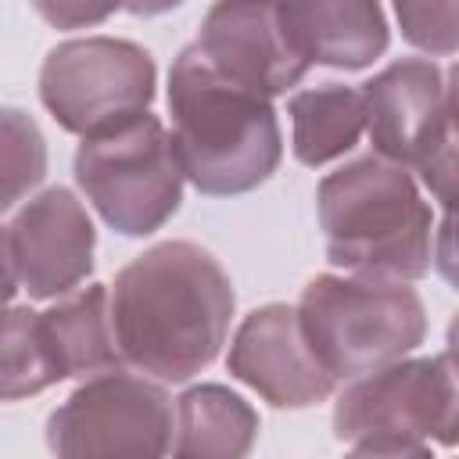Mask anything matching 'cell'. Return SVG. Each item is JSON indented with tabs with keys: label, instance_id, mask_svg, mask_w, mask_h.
I'll return each mask as SVG.
<instances>
[{
	"label": "cell",
	"instance_id": "16",
	"mask_svg": "<svg viewBox=\"0 0 459 459\" xmlns=\"http://www.w3.org/2000/svg\"><path fill=\"white\" fill-rule=\"evenodd\" d=\"M287 115H290V151L308 169L344 158L359 143L369 122L362 86H344V82L298 90L287 100Z\"/></svg>",
	"mask_w": 459,
	"mask_h": 459
},
{
	"label": "cell",
	"instance_id": "22",
	"mask_svg": "<svg viewBox=\"0 0 459 459\" xmlns=\"http://www.w3.org/2000/svg\"><path fill=\"white\" fill-rule=\"evenodd\" d=\"M434 269L452 290H459V212H445L434 233Z\"/></svg>",
	"mask_w": 459,
	"mask_h": 459
},
{
	"label": "cell",
	"instance_id": "18",
	"mask_svg": "<svg viewBox=\"0 0 459 459\" xmlns=\"http://www.w3.org/2000/svg\"><path fill=\"white\" fill-rule=\"evenodd\" d=\"M47 176V140L39 126L22 111H4V212H14L18 201Z\"/></svg>",
	"mask_w": 459,
	"mask_h": 459
},
{
	"label": "cell",
	"instance_id": "1",
	"mask_svg": "<svg viewBox=\"0 0 459 459\" xmlns=\"http://www.w3.org/2000/svg\"><path fill=\"white\" fill-rule=\"evenodd\" d=\"M237 308L219 258L194 240H161L118 269L111 323L122 362L161 384H186L208 369Z\"/></svg>",
	"mask_w": 459,
	"mask_h": 459
},
{
	"label": "cell",
	"instance_id": "14",
	"mask_svg": "<svg viewBox=\"0 0 459 459\" xmlns=\"http://www.w3.org/2000/svg\"><path fill=\"white\" fill-rule=\"evenodd\" d=\"M39 333L61 380H86L126 366L111 323V290L104 283H86L54 298V305L39 312Z\"/></svg>",
	"mask_w": 459,
	"mask_h": 459
},
{
	"label": "cell",
	"instance_id": "17",
	"mask_svg": "<svg viewBox=\"0 0 459 459\" xmlns=\"http://www.w3.org/2000/svg\"><path fill=\"white\" fill-rule=\"evenodd\" d=\"M54 384H61V377L43 344L39 312L29 305H11L4 316V402L32 398Z\"/></svg>",
	"mask_w": 459,
	"mask_h": 459
},
{
	"label": "cell",
	"instance_id": "8",
	"mask_svg": "<svg viewBox=\"0 0 459 459\" xmlns=\"http://www.w3.org/2000/svg\"><path fill=\"white\" fill-rule=\"evenodd\" d=\"M172 437L176 405L161 380L122 366L86 377L47 416V448L57 455H165Z\"/></svg>",
	"mask_w": 459,
	"mask_h": 459
},
{
	"label": "cell",
	"instance_id": "12",
	"mask_svg": "<svg viewBox=\"0 0 459 459\" xmlns=\"http://www.w3.org/2000/svg\"><path fill=\"white\" fill-rule=\"evenodd\" d=\"M366 133L373 154L420 169L441 140L445 126V72L434 57H402L362 82Z\"/></svg>",
	"mask_w": 459,
	"mask_h": 459
},
{
	"label": "cell",
	"instance_id": "13",
	"mask_svg": "<svg viewBox=\"0 0 459 459\" xmlns=\"http://www.w3.org/2000/svg\"><path fill=\"white\" fill-rule=\"evenodd\" d=\"M276 7L287 39L308 65L362 72L391 43L380 0H276Z\"/></svg>",
	"mask_w": 459,
	"mask_h": 459
},
{
	"label": "cell",
	"instance_id": "15",
	"mask_svg": "<svg viewBox=\"0 0 459 459\" xmlns=\"http://www.w3.org/2000/svg\"><path fill=\"white\" fill-rule=\"evenodd\" d=\"M258 412L226 384H194L176 398L172 455L237 459L255 448Z\"/></svg>",
	"mask_w": 459,
	"mask_h": 459
},
{
	"label": "cell",
	"instance_id": "7",
	"mask_svg": "<svg viewBox=\"0 0 459 459\" xmlns=\"http://www.w3.org/2000/svg\"><path fill=\"white\" fill-rule=\"evenodd\" d=\"M158 86L154 57L115 36L57 43L39 65V100L50 118L75 136H100L151 111Z\"/></svg>",
	"mask_w": 459,
	"mask_h": 459
},
{
	"label": "cell",
	"instance_id": "11",
	"mask_svg": "<svg viewBox=\"0 0 459 459\" xmlns=\"http://www.w3.org/2000/svg\"><path fill=\"white\" fill-rule=\"evenodd\" d=\"M194 43L222 75L265 97L294 90L312 68L287 39L276 0H215Z\"/></svg>",
	"mask_w": 459,
	"mask_h": 459
},
{
	"label": "cell",
	"instance_id": "6",
	"mask_svg": "<svg viewBox=\"0 0 459 459\" xmlns=\"http://www.w3.org/2000/svg\"><path fill=\"white\" fill-rule=\"evenodd\" d=\"M455 387L448 355L398 359L348 380L333 405V437L362 455H430Z\"/></svg>",
	"mask_w": 459,
	"mask_h": 459
},
{
	"label": "cell",
	"instance_id": "23",
	"mask_svg": "<svg viewBox=\"0 0 459 459\" xmlns=\"http://www.w3.org/2000/svg\"><path fill=\"white\" fill-rule=\"evenodd\" d=\"M452 369H455V366H452ZM437 445L459 448V369H455V387H452V402H448L445 423H441V430H437Z\"/></svg>",
	"mask_w": 459,
	"mask_h": 459
},
{
	"label": "cell",
	"instance_id": "2",
	"mask_svg": "<svg viewBox=\"0 0 459 459\" xmlns=\"http://www.w3.org/2000/svg\"><path fill=\"white\" fill-rule=\"evenodd\" d=\"M169 115L183 172L208 197L262 186L283 158L273 97L222 75L197 43L169 68Z\"/></svg>",
	"mask_w": 459,
	"mask_h": 459
},
{
	"label": "cell",
	"instance_id": "5",
	"mask_svg": "<svg viewBox=\"0 0 459 459\" xmlns=\"http://www.w3.org/2000/svg\"><path fill=\"white\" fill-rule=\"evenodd\" d=\"M72 172L93 212L122 237H151L183 204V161L172 133L151 111L86 136Z\"/></svg>",
	"mask_w": 459,
	"mask_h": 459
},
{
	"label": "cell",
	"instance_id": "4",
	"mask_svg": "<svg viewBox=\"0 0 459 459\" xmlns=\"http://www.w3.org/2000/svg\"><path fill=\"white\" fill-rule=\"evenodd\" d=\"M301 330L337 380H355L412 355L427 337V308L409 280L312 276L298 298Z\"/></svg>",
	"mask_w": 459,
	"mask_h": 459
},
{
	"label": "cell",
	"instance_id": "20",
	"mask_svg": "<svg viewBox=\"0 0 459 459\" xmlns=\"http://www.w3.org/2000/svg\"><path fill=\"white\" fill-rule=\"evenodd\" d=\"M402 39L430 57L459 50V0H391Z\"/></svg>",
	"mask_w": 459,
	"mask_h": 459
},
{
	"label": "cell",
	"instance_id": "21",
	"mask_svg": "<svg viewBox=\"0 0 459 459\" xmlns=\"http://www.w3.org/2000/svg\"><path fill=\"white\" fill-rule=\"evenodd\" d=\"M29 4L54 29H90L108 22L115 11H126L129 0H29Z\"/></svg>",
	"mask_w": 459,
	"mask_h": 459
},
{
	"label": "cell",
	"instance_id": "10",
	"mask_svg": "<svg viewBox=\"0 0 459 459\" xmlns=\"http://www.w3.org/2000/svg\"><path fill=\"white\" fill-rule=\"evenodd\" d=\"M226 369L273 409H308L337 391V377L312 351L298 308L269 301L247 312L230 341Z\"/></svg>",
	"mask_w": 459,
	"mask_h": 459
},
{
	"label": "cell",
	"instance_id": "19",
	"mask_svg": "<svg viewBox=\"0 0 459 459\" xmlns=\"http://www.w3.org/2000/svg\"><path fill=\"white\" fill-rule=\"evenodd\" d=\"M420 183L445 212H459V61L445 75V126L437 147L416 169Z\"/></svg>",
	"mask_w": 459,
	"mask_h": 459
},
{
	"label": "cell",
	"instance_id": "3",
	"mask_svg": "<svg viewBox=\"0 0 459 459\" xmlns=\"http://www.w3.org/2000/svg\"><path fill=\"white\" fill-rule=\"evenodd\" d=\"M316 215L330 265L409 283L430 273L434 219L405 165L380 154L344 161L319 179Z\"/></svg>",
	"mask_w": 459,
	"mask_h": 459
},
{
	"label": "cell",
	"instance_id": "9",
	"mask_svg": "<svg viewBox=\"0 0 459 459\" xmlns=\"http://www.w3.org/2000/svg\"><path fill=\"white\" fill-rule=\"evenodd\" d=\"M97 230L82 201L68 186H50L29 197L4 222V290H25L36 301H54L86 283L93 273Z\"/></svg>",
	"mask_w": 459,
	"mask_h": 459
},
{
	"label": "cell",
	"instance_id": "25",
	"mask_svg": "<svg viewBox=\"0 0 459 459\" xmlns=\"http://www.w3.org/2000/svg\"><path fill=\"white\" fill-rule=\"evenodd\" d=\"M445 355H448V362L459 369V312L448 319V330H445Z\"/></svg>",
	"mask_w": 459,
	"mask_h": 459
},
{
	"label": "cell",
	"instance_id": "24",
	"mask_svg": "<svg viewBox=\"0 0 459 459\" xmlns=\"http://www.w3.org/2000/svg\"><path fill=\"white\" fill-rule=\"evenodd\" d=\"M179 4H183V0H129L126 11L136 14V18H158V14H165V11L179 7Z\"/></svg>",
	"mask_w": 459,
	"mask_h": 459
}]
</instances>
